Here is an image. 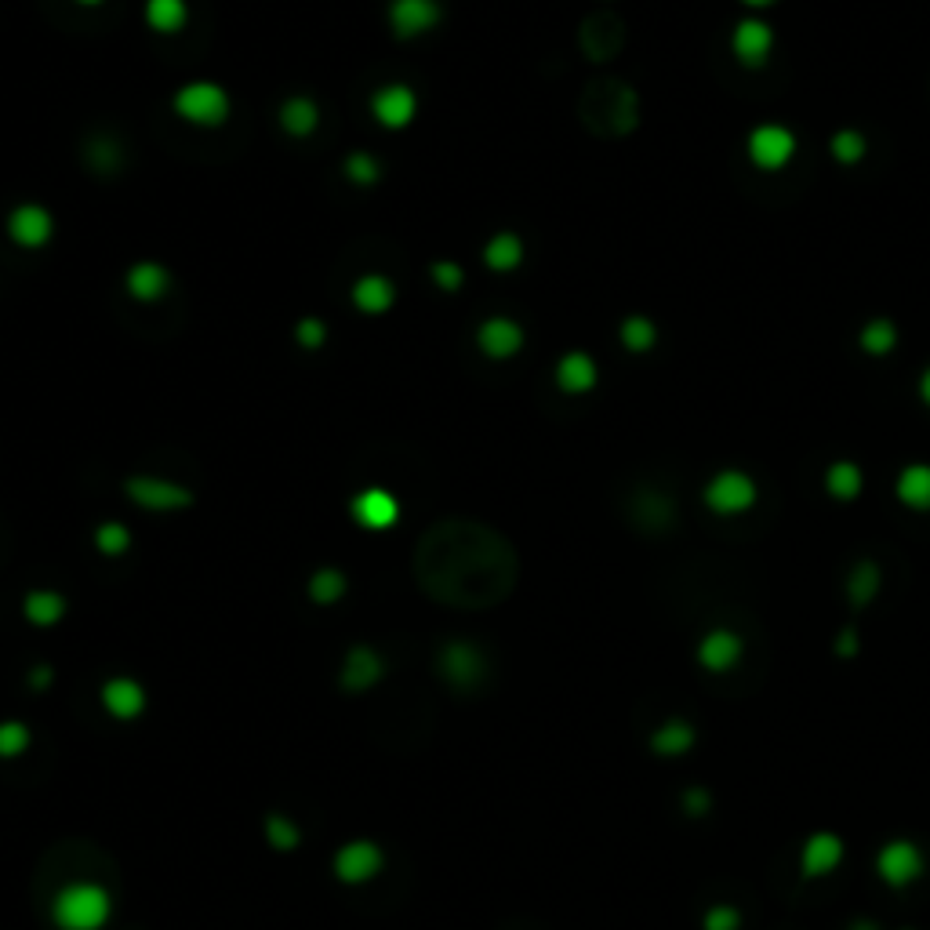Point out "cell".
<instances>
[{"label": "cell", "mask_w": 930, "mask_h": 930, "mask_svg": "<svg viewBox=\"0 0 930 930\" xmlns=\"http://www.w3.org/2000/svg\"><path fill=\"white\" fill-rule=\"evenodd\" d=\"M523 343H528V335H523V327L517 320H509V317H488L477 327V346H480L483 357H491V360L517 357V352L523 349Z\"/></svg>", "instance_id": "obj_19"}, {"label": "cell", "mask_w": 930, "mask_h": 930, "mask_svg": "<svg viewBox=\"0 0 930 930\" xmlns=\"http://www.w3.org/2000/svg\"><path fill=\"white\" fill-rule=\"evenodd\" d=\"M829 156L840 167H858L861 161L869 156V139H866V131H858V127H840V131H832V139H829Z\"/></svg>", "instance_id": "obj_34"}, {"label": "cell", "mask_w": 930, "mask_h": 930, "mask_svg": "<svg viewBox=\"0 0 930 930\" xmlns=\"http://www.w3.org/2000/svg\"><path fill=\"white\" fill-rule=\"evenodd\" d=\"M55 233V218H51L48 207L41 204H19L16 212L8 215V237L16 241L25 252H37L44 247Z\"/></svg>", "instance_id": "obj_15"}, {"label": "cell", "mask_w": 930, "mask_h": 930, "mask_svg": "<svg viewBox=\"0 0 930 930\" xmlns=\"http://www.w3.org/2000/svg\"><path fill=\"white\" fill-rule=\"evenodd\" d=\"M124 494L146 513H178L193 505V491L164 477H131L124 483Z\"/></svg>", "instance_id": "obj_10"}, {"label": "cell", "mask_w": 930, "mask_h": 930, "mask_svg": "<svg viewBox=\"0 0 930 930\" xmlns=\"http://www.w3.org/2000/svg\"><path fill=\"white\" fill-rule=\"evenodd\" d=\"M415 579L437 604L491 607L513 593L517 556L483 523L443 520L415 549Z\"/></svg>", "instance_id": "obj_1"}, {"label": "cell", "mask_w": 930, "mask_h": 930, "mask_svg": "<svg viewBox=\"0 0 930 930\" xmlns=\"http://www.w3.org/2000/svg\"><path fill=\"white\" fill-rule=\"evenodd\" d=\"M386 866V855L382 847L375 840H349L338 847L335 855V880L346 883V887H360V883H371L378 872Z\"/></svg>", "instance_id": "obj_11"}, {"label": "cell", "mask_w": 930, "mask_h": 930, "mask_svg": "<svg viewBox=\"0 0 930 930\" xmlns=\"http://www.w3.org/2000/svg\"><path fill=\"white\" fill-rule=\"evenodd\" d=\"M579 116L593 135L625 139L640 127V95L619 76H596L582 91Z\"/></svg>", "instance_id": "obj_2"}, {"label": "cell", "mask_w": 930, "mask_h": 930, "mask_svg": "<svg viewBox=\"0 0 930 930\" xmlns=\"http://www.w3.org/2000/svg\"><path fill=\"white\" fill-rule=\"evenodd\" d=\"M742 923H745V916H742V909H735V906H709L702 912V930H742Z\"/></svg>", "instance_id": "obj_42"}, {"label": "cell", "mask_w": 930, "mask_h": 930, "mask_svg": "<svg viewBox=\"0 0 930 930\" xmlns=\"http://www.w3.org/2000/svg\"><path fill=\"white\" fill-rule=\"evenodd\" d=\"M876 880L890 890H909L916 887L927 876V855L923 847L909 840V836H895V840H887L880 850H876Z\"/></svg>", "instance_id": "obj_5"}, {"label": "cell", "mask_w": 930, "mask_h": 930, "mask_svg": "<svg viewBox=\"0 0 930 930\" xmlns=\"http://www.w3.org/2000/svg\"><path fill=\"white\" fill-rule=\"evenodd\" d=\"M553 378H556L560 392H568V397H585V392L596 389L600 368H596V360L589 357L585 349H571V352H563V357L556 360Z\"/></svg>", "instance_id": "obj_22"}, {"label": "cell", "mask_w": 930, "mask_h": 930, "mask_svg": "<svg viewBox=\"0 0 930 930\" xmlns=\"http://www.w3.org/2000/svg\"><path fill=\"white\" fill-rule=\"evenodd\" d=\"M440 22L437 0H392L389 4V30L400 41H415V37L429 33Z\"/></svg>", "instance_id": "obj_17"}, {"label": "cell", "mask_w": 930, "mask_h": 930, "mask_svg": "<svg viewBox=\"0 0 930 930\" xmlns=\"http://www.w3.org/2000/svg\"><path fill=\"white\" fill-rule=\"evenodd\" d=\"M647 745H651L654 756L679 759V756H687L694 745H698V727H694L691 719H684V716H670V719H662V724L651 730Z\"/></svg>", "instance_id": "obj_23"}, {"label": "cell", "mask_w": 930, "mask_h": 930, "mask_svg": "<svg viewBox=\"0 0 930 930\" xmlns=\"http://www.w3.org/2000/svg\"><path fill=\"white\" fill-rule=\"evenodd\" d=\"M81 4H88V8H91V4H102V0H81Z\"/></svg>", "instance_id": "obj_51"}, {"label": "cell", "mask_w": 930, "mask_h": 930, "mask_svg": "<svg viewBox=\"0 0 930 930\" xmlns=\"http://www.w3.org/2000/svg\"><path fill=\"white\" fill-rule=\"evenodd\" d=\"M832 654H836V658H844V662L858 658V654H861V633H858L855 625H844L840 633H836V640H832Z\"/></svg>", "instance_id": "obj_46"}, {"label": "cell", "mask_w": 930, "mask_h": 930, "mask_svg": "<svg viewBox=\"0 0 930 930\" xmlns=\"http://www.w3.org/2000/svg\"><path fill=\"white\" fill-rule=\"evenodd\" d=\"M346 178L352 182V186L368 190V186H375L378 178H382V167H378V161H375L371 153H352L349 161H346Z\"/></svg>", "instance_id": "obj_40"}, {"label": "cell", "mask_w": 930, "mask_h": 930, "mask_svg": "<svg viewBox=\"0 0 930 930\" xmlns=\"http://www.w3.org/2000/svg\"><path fill=\"white\" fill-rule=\"evenodd\" d=\"M847 930H880V923H876V920H855Z\"/></svg>", "instance_id": "obj_50"}, {"label": "cell", "mask_w": 930, "mask_h": 930, "mask_svg": "<svg viewBox=\"0 0 930 930\" xmlns=\"http://www.w3.org/2000/svg\"><path fill=\"white\" fill-rule=\"evenodd\" d=\"M825 494L832 498V502H858L861 491H866V473H861L858 462H850V458H836V462L825 469Z\"/></svg>", "instance_id": "obj_27"}, {"label": "cell", "mask_w": 930, "mask_h": 930, "mask_svg": "<svg viewBox=\"0 0 930 930\" xmlns=\"http://www.w3.org/2000/svg\"><path fill=\"white\" fill-rule=\"evenodd\" d=\"M738 4H742V8H749V11H756V16H759V11H767V8H775V4H778V0H738Z\"/></svg>", "instance_id": "obj_49"}, {"label": "cell", "mask_w": 930, "mask_h": 930, "mask_svg": "<svg viewBox=\"0 0 930 930\" xmlns=\"http://www.w3.org/2000/svg\"><path fill=\"white\" fill-rule=\"evenodd\" d=\"M88 164L95 167V172H116L121 167V150H116V142L113 139H95L88 146Z\"/></svg>", "instance_id": "obj_41"}, {"label": "cell", "mask_w": 930, "mask_h": 930, "mask_svg": "<svg viewBox=\"0 0 930 930\" xmlns=\"http://www.w3.org/2000/svg\"><path fill=\"white\" fill-rule=\"evenodd\" d=\"M433 284L440 287V292H458V287H462V280H466V273H462V266H458V262H433Z\"/></svg>", "instance_id": "obj_45"}, {"label": "cell", "mask_w": 930, "mask_h": 930, "mask_svg": "<svg viewBox=\"0 0 930 930\" xmlns=\"http://www.w3.org/2000/svg\"><path fill=\"white\" fill-rule=\"evenodd\" d=\"M382 676H386L382 654H378L375 647H368V644H357L346 654L343 673H338V684H343L346 691H352V694H364V691H371Z\"/></svg>", "instance_id": "obj_21"}, {"label": "cell", "mask_w": 930, "mask_h": 930, "mask_svg": "<svg viewBox=\"0 0 930 930\" xmlns=\"http://www.w3.org/2000/svg\"><path fill=\"white\" fill-rule=\"evenodd\" d=\"M190 19L186 0H146V22L156 33H178Z\"/></svg>", "instance_id": "obj_36"}, {"label": "cell", "mask_w": 930, "mask_h": 930, "mask_svg": "<svg viewBox=\"0 0 930 930\" xmlns=\"http://www.w3.org/2000/svg\"><path fill=\"white\" fill-rule=\"evenodd\" d=\"M99 698H102V709H106L113 719H139L142 713H146V705H150V694L146 687L139 684V679H131V676H113L102 684L99 691Z\"/></svg>", "instance_id": "obj_18"}, {"label": "cell", "mask_w": 930, "mask_h": 930, "mask_svg": "<svg viewBox=\"0 0 930 930\" xmlns=\"http://www.w3.org/2000/svg\"><path fill=\"white\" fill-rule=\"evenodd\" d=\"M658 324H654L651 317H644V313H628V317L619 324V343L625 352H633V357H644V352H651L654 346H658Z\"/></svg>", "instance_id": "obj_32"}, {"label": "cell", "mask_w": 930, "mask_h": 930, "mask_svg": "<svg viewBox=\"0 0 930 930\" xmlns=\"http://www.w3.org/2000/svg\"><path fill=\"white\" fill-rule=\"evenodd\" d=\"M702 502L713 517H745L759 502V488L745 469H719L705 480Z\"/></svg>", "instance_id": "obj_6"}, {"label": "cell", "mask_w": 930, "mask_h": 930, "mask_svg": "<svg viewBox=\"0 0 930 930\" xmlns=\"http://www.w3.org/2000/svg\"><path fill=\"white\" fill-rule=\"evenodd\" d=\"M262 832H266V844L273 850H280V855H292V850H298V844H303V829L280 815V810H273V815H266V821H262Z\"/></svg>", "instance_id": "obj_37"}, {"label": "cell", "mask_w": 930, "mask_h": 930, "mask_svg": "<svg viewBox=\"0 0 930 930\" xmlns=\"http://www.w3.org/2000/svg\"><path fill=\"white\" fill-rule=\"evenodd\" d=\"M775 48H778L775 25L759 16H745L735 22V30H730V55H735V62L745 65V70H764V65L775 59Z\"/></svg>", "instance_id": "obj_8"}, {"label": "cell", "mask_w": 930, "mask_h": 930, "mask_svg": "<svg viewBox=\"0 0 930 930\" xmlns=\"http://www.w3.org/2000/svg\"><path fill=\"white\" fill-rule=\"evenodd\" d=\"M392 303H397V287L382 273H368V277L352 284V306L368 313V317H382V313L392 309Z\"/></svg>", "instance_id": "obj_28"}, {"label": "cell", "mask_w": 930, "mask_h": 930, "mask_svg": "<svg viewBox=\"0 0 930 930\" xmlns=\"http://www.w3.org/2000/svg\"><path fill=\"white\" fill-rule=\"evenodd\" d=\"M295 343L303 346V349H320V346L327 343V327H324V320H317V317L298 320V327H295Z\"/></svg>", "instance_id": "obj_44"}, {"label": "cell", "mask_w": 930, "mask_h": 930, "mask_svg": "<svg viewBox=\"0 0 930 930\" xmlns=\"http://www.w3.org/2000/svg\"><path fill=\"white\" fill-rule=\"evenodd\" d=\"M916 397H920L923 408H930V364L920 371V378H916Z\"/></svg>", "instance_id": "obj_47"}, {"label": "cell", "mask_w": 930, "mask_h": 930, "mask_svg": "<svg viewBox=\"0 0 930 930\" xmlns=\"http://www.w3.org/2000/svg\"><path fill=\"white\" fill-rule=\"evenodd\" d=\"M844 858H847L844 836L832 829H818V832H810L800 847V876L804 880H829V876L844 866Z\"/></svg>", "instance_id": "obj_14"}, {"label": "cell", "mask_w": 930, "mask_h": 930, "mask_svg": "<svg viewBox=\"0 0 930 930\" xmlns=\"http://www.w3.org/2000/svg\"><path fill=\"white\" fill-rule=\"evenodd\" d=\"M346 589H349V582H346V574L338 571V568H320V571H313V579L306 582L309 600H313V604H320V607L338 604V600L346 596Z\"/></svg>", "instance_id": "obj_35"}, {"label": "cell", "mask_w": 930, "mask_h": 930, "mask_svg": "<svg viewBox=\"0 0 930 930\" xmlns=\"http://www.w3.org/2000/svg\"><path fill=\"white\" fill-rule=\"evenodd\" d=\"M898 343H901V331L890 317H872L861 324V331H858V349L872 360L890 357V352L898 349Z\"/></svg>", "instance_id": "obj_29"}, {"label": "cell", "mask_w": 930, "mask_h": 930, "mask_svg": "<svg viewBox=\"0 0 930 930\" xmlns=\"http://www.w3.org/2000/svg\"><path fill=\"white\" fill-rule=\"evenodd\" d=\"M579 48L589 62H611L625 48V22L614 11H596L579 25Z\"/></svg>", "instance_id": "obj_9"}, {"label": "cell", "mask_w": 930, "mask_h": 930, "mask_svg": "<svg viewBox=\"0 0 930 930\" xmlns=\"http://www.w3.org/2000/svg\"><path fill=\"white\" fill-rule=\"evenodd\" d=\"M796 153H800V139H796V131L789 124L764 121V124L749 127V135H745V156H749V164L764 175L785 172V167L796 161Z\"/></svg>", "instance_id": "obj_4"}, {"label": "cell", "mask_w": 930, "mask_h": 930, "mask_svg": "<svg viewBox=\"0 0 930 930\" xmlns=\"http://www.w3.org/2000/svg\"><path fill=\"white\" fill-rule=\"evenodd\" d=\"M349 513L364 531H389L400 520V502L386 488H368L349 502Z\"/></svg>", "instance_id": "obj_16"}, {"label": "cell", "mask_w": 930, "mask_h": 930, "mask_svg": "<svg viewBox=\"0 0 930 930\" xmlns=\"http://www.w3.org/2000/svg\"><path fill=\"white\" fill-rule=\"evenodd\" d=\"M901 930H916V927H901Z\"/></svg>", "instance_id": "obj_52"}, {"label": "cell", "mask_w": 930, "mask_h": 930, "mask_svg": "<svg viewBox=\"0 0 930 930\" xmlns=\"http://www.w3.org/2000/svg\"><path fill=\"white\" fill-rule=\"evenodd\" d=\"M51 676H55V673H51V665H37V670L30 673V687H33V691L51 687Z\"/></svg>", "instance_id": "obj_48"}, {"label": "cell", "mask_w": 930, "mask_h": 930, "mask_svg": "<svg viewBox=\"0 0 930 930\" xmlns=\"http://www.w3.org/2000/svg\"><path fill=\"white\" fill-rule=\"evenodd\" d=\"M22 614L30 625L51 628L65 619V596L55 593V589H33V593H25V600H22Z\"/></svg>", "instance_id": "obj_30"}, {"label": "cell", "mask_w": 930, "mask_h": 930, "mask_svg": "<svg viewBox=\"0 0 930 930\" xmlns=\"http://www.w3.org/2000/svg\"><path fill=\"white\" fill-rule=\"evenodd\" d=\"M437 670L451 687L469 691L488 676V658H483V651H477L473 644H466V640H451V644H443L437 654Z\"/></svg>", "instance_id": "obj_13"}, {"label": "cell", "mask_w": 930, "mask_h": 930, "mask_svg": "<svg viewBox=\"0 0 930 930\" xmlns=\"http://www.w3.org/2000/svg\"><path fill=\"white\" fill-rule=\"evenodd\" d=\"M113 898L99 883H65L51 901V920L59 930H102L110 923Z\"/></svg>", "instance_id": "obj_3"}, {"label": "cell", "mask_w": 930, "mask_h": 930, "mask_svg": "<svg viewBox=\"0 0 930 930\" xmlns=\"http://www.w3.org/2000/svg\"><path fill=\"white\" fill-rule=\"evenodd\" d=\"M679 807H684L687 818H709L713 815V793L705 785H687L684 796H679Z\"/></svg>", "instance_id": "obj_43"}, {"label": "cell", "mask_w": 930, "mask_h": 930, "mask_svg": "<svg viewBox=\"0 0 930 930\" xmlns=\"http://www.w3.org/2000/svg\"><path fill=\"white\" fill-rule=\"evenodd\" d=\"M895 494L909 513H930V462L901 466V473L895 480Z\"/></svg>", "instance_id": "obj_26"}, {"label": "cell", "mask_w": 930, "mask_h": 930, "mask_svg": "<svg viewBox=\"0 0 930 930\" xmlns=\"http://www.w3.org/2000/svg\"><path fill=\"white\" fill-rule=\"evenodd\" d=\"M95 549H99L102 556H124L127 549H131V531L124 528V523H116V520L99 523V528H95Z\"/></svg>", "instance_id": "obj_38"}, {"label": "cell", "mask_w": 930, "mask_h": 930, "mask_svg": "<svg viewBox=\"0 0 930 930\" xmlns=\"http://www.w3.org/2000/svg\"><path fill=\"white\" fill-rule=\"evenodd\" d=\"M371 113H375V121L382 124V127L400 131V127H408V124L415 121L418 99H415V91H411L408 84H386V88L375 91Z\"/></svg>", "instance_id": "obj_20"}, {"label": "cell", "mask_w": 930, "mask_h": 930, "mask_svg": "<svg viewBox=\"0 0 930 930\" xmlns=\"http://www.w3.org/2000/svg\"><path fill=\"white\" fill-rule=\"evenodd\" d=\"M33 745L30 727L22 724V719H4L0 724V759H16Z\"/></svg>", "instance_id": "obj_39"}, {"label": "cell", "mask_w": 930, "mask_h": 930, "mask_svg": "<svg viewBox=\"0 0 930 930\" xmlns=\"http://www.w3.org/2000/svg\"><path fill=\"white\" fill-rule=\"evenodd\" d=\"M277 116H280V127H284L292 139H309L313 131L320 127V106H317L313 99H306V95L287 99Z\"/></svg>", "instance_id": "obj_31"}, {"label": "cell", "mask_w": 930, "mask_h": 930, "mask_svg": "<svg viewBox=\"0 0 930 930\" xmlns=\"http://www.w3.org/2000/svg\"><path fill=\"white\" fill-rule=\"evenodd\" d=\"M844 593H847V604L855 611L876 604V596L883 593V568L876 560H858L855 568L847 571Z\"/></svg>", "instance_id": "obj_25"}, {"label": "cell", "mask_w": 930, "mask_h": 930, "mask_svg": "<svg viewBox=\"0 0 930 930\" xmlns=\"http://www.w3.org/2000/svg\"><path fill=\"white\" fill-rule=\"evenodd\" d=\"M124 287L135 303H146V306L161 303V298L172 292V273H167L161 262H135V266L127 269Z\"/></svg>", "instance_id": "obj_24"}, {"label": "cell", "mask_w": 930, "mask_h": 930, "mask_svg": "<svg viewBox=\"0 0 930 930\" xmlns=\"http://www.w3.org/2000/svg\"><path fill=\"white\" fill-rule=\"evenodd\" d=\"M175 113L193 127H222L229 121V95L226 88L212 81H193L175 91Z\"/></svg>", "instance_id": "obj_7"}, {"label": "cell", "mask_w": 930, "mask_h": 930, "mask_svg": "<svg viewBox=\"0 0 930 930\" xmlns=\"http://www.w3.org/2000/svg\"><path fill=\"white\" fill-rule=\"evenodd\" d=\"M520 262H523V241L509 229L494 233L488 247H483V266L491 273H513V269H520Z\"/></svg>", "instance_id": "obj_33"}, {"label": "cell", "mask_w": 930, "mask_h": 930, "mask_svg": "<svg viewBox=\"0 0 930 930\" xmlns=\"http://www.w3.org/2000/svg\"><path fill=\"white\" fill-rule=\"evenodd\" d=\"M742 658H745V640L738 628H727V625L709 628V633L698 640V647H694V662H698L709 676L730 673Z\"/></svg>", "instance_id": "obj_12"}]
</instances>
